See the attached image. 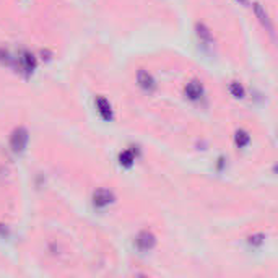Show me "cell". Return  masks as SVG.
I'll return each instance as SVG.
<instances>
[{"instance_id":"cell-1","label":"cell","mask_w":278,"mask_h":278,"mask_svg":"<svg viewBox=\"0 0 278 278\" xmlns=\"http://www.w3.org/2000/svg\"><path fill=\"white\" fill-rule=\"evenodd\" d=\"M30 140V134L24 127H16L12 135H10V148L13 153H21L24 151L26 145Z\"/></svg>"},{"instance_id":"cell-7","label":"cell","mask_w":278,"mask_h":278,"mask_svg":"<svg viewBox=\"0 0 278 278\" xmlns=\"http://www.w3.org/2000/svg\"><path fill=\"white\" fill-rule=\"evenodd\" d=\"M16 62H18L21 70L26 72L28 75L33 73V70L36 68V57H34L28 50H21L18 54V57H16Z\"/></svg>"},{"instance_id":"cell-6","label":"cell","mask_w":278,"mask_h":278,"mask_svg":"<svg viewBox=\"0 0 278 278\" xmlns=\"http://www.w3.org/2000/svg\"><path fill=\"white\" fill-rule=\"evenodd\" d=\"M137 82H138V86L146 93H153L156 90V80L145 68H140V70L137 72Z\"/></svg>"},{"instance_id":"cell-8","label":"cell","mask_w":278,"mask_h":278,"mask_svg":"<svg viewBox=\"0 0 278 278\" xmlns=\"http://www.w3.org/2000/svg\"><path fill=\"white\" fill-rule=\"evenodd\" d=\"M184 93L190 101H198L204 96V85L198 80H192L186 85Z\"/></svg>"},{"instance_id":"cell-4","label":"cell","mask_w":278,"mask_h":278,"mask_svg":"<svg viewBox=\"0 0 278 278\" xmlns=\"http://www.w3.org/2000/svg\"><path fill=\"white\" fill-rule=\"evenodd\" d=\"M114 200H116V195L109 189H98L94 190L93 194V205L96 208H106L111 204H114Z\"/></svg>"},{"instance_id":"cell-11","label":"cell","mask_w":278,"mask_h":278,"mask_svg":"<svg viewBox=\"0 0 278 278\" xmlns=\"http://www.w3.org/2000/svg\"><path fill=\"white\" fill-rule=\"evenodd\" d=\"M134 161H135V156H134V153L130 151V150H124L122 153L119 155V163H120V166H124V168H132Z\"/></svg>"},{"instance_id":"cell-13","label":"cell","mask_w":278,"mask_h":278,"mask_svg":"<svg viewBox=\"0 0 278 278\" xmlns=\"http://www.w3.org/2000/svg\"><path fill=\"white\" fill-rule=\"evenodd\" d=\"M264 234H254V236L249 238V244L250 246H262L264 244Z\"/></svg>"},{"instance_id":"cell-12","label":"cell","mask_w":278,"mask_h":278,"mask_svg":"<svg viewBox=\"0 0 278 278\" xmlns=\"http://www.w3.org/2000/svg\"><path fill=\"white\" fill-rule=\"evenodd\" d=\"M230 93L233 94L234 98H244V94H246L244 88H242V85L238 83V82H231V85H230Z\"/></svg>"},{"instance_id":"cell-2","label":"cell","mask_w":278,"mask_h":278,"mask_svg":"<svg viewBox=\"0 0 278 278\" xmlns=\"http://www.w3.org/2000/svg\"><path fill=\"white\" fill-rule=\"evenodd\" d=\"M135 246H137L138 250H140V252H148V250H151L156 246V236L151 231L143 230V231H140L137 234Z\"/></svg>"},{"instance_id":"cell-3","label":"cell","mask_w":278,"mask_h":278,"mask_svg":"<svg viewBox=\"0 0 278 278\" xmlns=\"http://www.w3.org/2000/svg\"><path fill=\"white\" fill-rule=\"evenodd\" d=\"M252 8H254V13H256V16H257V20H259V23L264 26L265 28V31L270 34L272 38H275V26H273V21H272V18H270V15L267 13V10L265 8L260 5L259 2H256L254 5H252Z\"/></svg>"},{"instance_id":"cell-10","label":"cell","mask_w":278,"mask_h":278,"mask_svg":"<svg viewBox=\"0 0 278 278\" xmlns=\"http://www.w3.org/2000/svg\"><path fill=\"white\" fill-rule=\"evenodd\" d=\"M250 142V135L246 132V130H238L236 135H234V143H236V146H239V148H244V146H247Z\"/></svg>"},{"instance_id":"cell-14","label":"cell","mask_w":278,"mask_h":278,"mask_svg":"<svg viewBox=\"0 0 278 278\" xmlns=\"http://www.w3.org/2000/svg\"><path fill=\"white\" fill-rule=\"evenodd\" d=\"M236 2H238L239 5H244V7L249 5V0H236Z\"/></svg>"},{"instance_id":"cell-9","label":"cell","mask_w":278,"mask_h":278,"mask_svg":"<svg viewBox=\"0 0 278 278\" xmlns=\"http://www.w3.org/2000/svg\"><path fill=\"white\" fill-rule=\"evenodd\" d=\"M96 109L99 112V116L104 120H108V122H109V120H112V117H114V114H112V108H111V104H109V101L106 98H103V96L96 98Z\"/></svg>"},{"instance_id":"cell-5","label":"cell","mask_w":278,"mask_h":278,"mask_svg":"<svg viewBox=\"0 0 278 278\" xmlns=\"http://www.w3.org/2000/svg\"><path fill=\"white\" fill-rule=\"evenodd\" d=\"M195 34H197V39H198V42H200V46H202L204 50H208V49L213 47V42H215L213 34L204 23H197L195 24Z\"/></svg>"}]
</instances>
